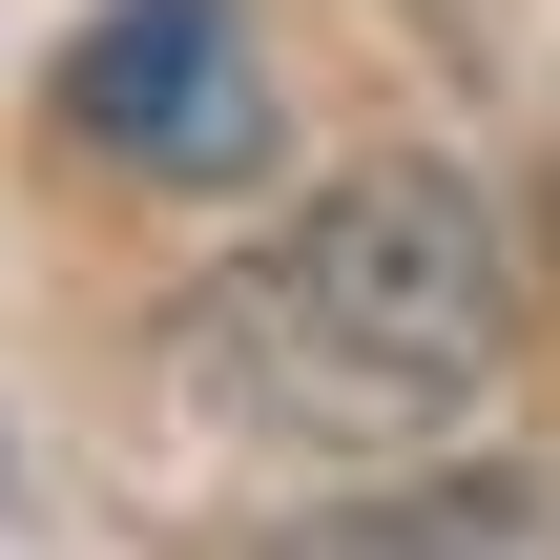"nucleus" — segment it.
Masks as SVG:
<instances>
[{
    "mask_svg": "<svg viewBox=\"0 0 560 560\" xmlns=\"http://www.w3.org/2000/svg\"><path fill=\"white\" fill-rule=\"evenodd\" d=\"M520 332V270H499V208L457 166H353L312 187L229 291H187V416L229 436H291V457H416L478 416Z\"/></svg>",
    "mask_w": 560,
    "mask_h": 560,
    "instance_id": "f257e3e1",
    "label": "nucleus"
},
{
    "mask_svg": "<svg viewBox=\"0 0 560 560\" xmlns=\"http://www.w3.org/2000/svg\"><path fill=\"white\" fill-rule=\"evenodd\" d=\"M62 125L125 145V166H166V187H229L270 145V62H249L229 0H104L83 62H62Z\"/></svg>",
    "mask_w": 560,
    "mask_h": 560,
    "instance_id": "f03ea898",
    "label": "nucleus"
},
{
    "mask_svg": "<svg viewBox=\"0 0 560 560\" xmlns=\"http://www.w3.org/2000/svg\"><path fill=\"white\" fill-rule=\"evenodd\" d=\"M270 560H560V499L540 478H374V499L291 520Z\"/></svg>",
    "mask_w": 560,
    "mask_h": 560,
    "instance_id": "7ed1b4c3",
    "label": "nucleus"
}]
</instances>
